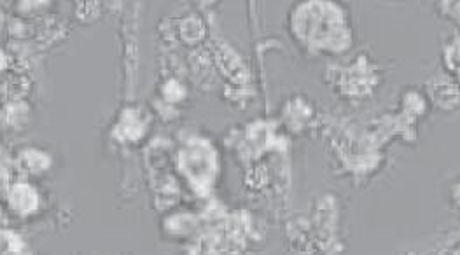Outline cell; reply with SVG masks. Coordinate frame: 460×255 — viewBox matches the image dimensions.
I'll use <instances>...</instances> for the list:
<instances>
[{"mask_svg":"<svg viewBox=\"0 0 460 255\" xmlns=\"http://www.w3.org/2000/svg\"><path fill=\"white\" fill-rule=\"evenodd\" d=\"M11 208L22 212V214H31L37 208V192L33 191L31 186L27 184H18L11 189Z\"/></svg>","mask_w":460,"mask_h":255,"instance_id":"1","label":"cell"},{"mask_svg":"<svg viewBox=\"0 0 460 255\" xmlns=\"http://www.w3.org/2000/svg\"><path fill=\"white\" fill-rule=\"evenodd\" d=\"M22 164L25 170L32 171V173H39L42 170H46L49 166V158L42 153H37V151H29V153H23L22 156Z\"/></svg>","mask_w":460,"mask_h":255,"instance_id":"2","label":"cell"}]
</instances>
